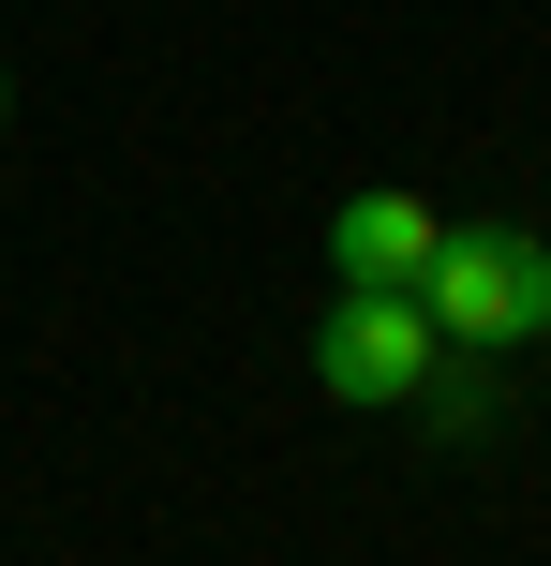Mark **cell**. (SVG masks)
<instances>
[{"instance_id": "obj_1", "label": "cell", "mask_w": 551, "mask_h": 566, "mask_svg": "<svg viewBox=\"0 0 551 566\" xmlns=\"http://www.w3.org/2000/svg\"><path fill=\"white\" fill-rule=\"evenodd\" d=\"M417 313H433L447 343H477V358L537 343L551 328V239H522V224H447L433 269H417Z\"/></svg>"}, {"instance_id": "obj_2", "label": "cell", "mask_w": 551, "mask_h": 566, "mask_svg": "<svg viewBox=\"0 0 551 566\" xmlns=\"http://www.w3.org/2000/svg\"><path fill=\"white\" fill-rule=\"evenodd\" d=\"M433 313H417V283H343V298L314 313V388L328 402H417V373H433Z\"/></svg>"}, {"instance_id": "obj_3", "label": "cell", "mask_w": 551, "mask_h": 566, "mask_svg": "<svg viewBox=\"0 0 551 566\" xmlns=\"http://www.w3.org/2000/svg\"><path fill=\"white\" fill-rule=\"evenodd\" d=\"M433 239H447V224L403 195V179H388V195H343V209H328V283H417Z\"/></svg>"}, {"instance_id": "obj_4", "label": "cell", "mask_w": 551, "mask_h": 566, "mask_svg": "<svg viewBox=\"0 0 551 566\" xmlns=\"http://www.w3.org/2000/svg\"><path fill=\"white\" fill-rule=\"evenodd\" d=\"M417 418H433V432H477V418H492V358H477V343H433V373H417Z\"/></svg>"}, {"instance_id": "obj_5", "label": "cell", "mask_w": 551, "mask_h": 566, "mask_svg": "<svg viewBox=\"0 0 551 566\" xmlns=\"http://www.w3.org/2000/svg\"><path fill=\"white\" fill-rule=\"evenodd\" d=\"M0 119H15V75H0Z\"/></svg>"}]
</instances>
